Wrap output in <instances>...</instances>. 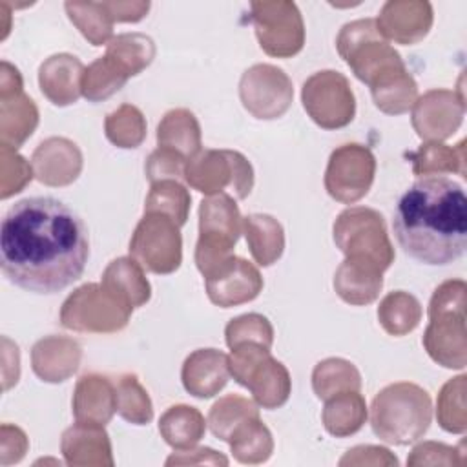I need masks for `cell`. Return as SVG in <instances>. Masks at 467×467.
Listing matches in <instances>:
<instances>
[{
  "label": "cell",
  "mask_w": 467,
  "mask_h": 467,
  "mask_svg": "<svg viewBox=\"0 0 467 467\" xmlns=\"http://www.w3.org/2000/svg\"><path fill=\"white\" fill-rule=\"evenodd\" d=\"M89 239L84 221L55 197L15 202L0 224V266L16 286L55 294L84 274Z\"/></svg>",
  "instance_id": "obj_1"
},
{
  "label": "cell",
  "mask_w": 467,
  "mask_h": 467,
  "mask_svg": "<svg viewBox=\"0 0 467 467\" xmlns=\"http://www.w3.org/2000/svg\"><path fill=\"white\" fill-rule=\"evenodd\" d=\"M394 235L407 255L445 266L467 246V197L463 188L440 175L418 179L403 192L392 219Z\"/></svg>",
  "instance_id": "obj_2"
},
{
  "label": "cell",
  "mask_w": 467,
  "mask_h": 467,
  "mask_svg": "<svg viewBox=\"0 0 467 467\" xmlns=\"http://www.w3.org/2000/svg\"><path fill=\"white\" fill-rule=\"evenodd\" d=\"M431 421V400L410 383L383 389L372 403V429L389 443L405 445L421 436Z\"/></svg>",
  "instance_id": "obj_3"
},
{
  "label": "cell",
  "mask_w": 467,
  "mask_h": 467,
  "mask_svg": "<svg viewBox=\"0 0 467 467\" xmlns=\"http://www.w3.org/2000/svg\"><path fill=\"white\" fill-rule=\"evenodd\" d=\"M228 368L235 381L248 387L263 407L274 409L286 401L290 392L288 372L279 361L270 358L266 347L254 345L252 341L234 347Z\"/></svg>",
  "instance_id": "obj_4"
},
{
  "label": "cell",
  "mask_w": 467,
  "mask_h": 467,
  "mask_svg": "<svg viewBox=\"0 0 467 467\" xmlns=\"http://www.w3.org/2000/svg\"><path fill=\"white\" fill-rule=\"evenodd\" d=\"M334 241L348 257L372 263L379 270L394 259L383 217L368 208L345 210L334 224Z\"/></svg>",
  "instance_id": "obj_5"
},
{
  "label": "cell",
  "mask_w": 467,
  "mask_h": 467,
  "mask_svg": "<svg viewBox=\"0 0 467 467\" xmlns=\"http://www.w3.org/2000/svg\"><path fill=\"white\" fill-rule=\"evenodd\" d=\"M303 104L308 115L327 130L343 128L354 117V95L337 71H319L303 86Z\"/></svg>",
  "instance_id": "obj_6"
},
{
  "label": "cell",
  "mask_w": 467,
  "mask_h": 467,
  "mask_svg": "<svg viewBox=\"0 0 467 467\" xmlns=\"http://www.w3.org/2000/svg\"><path fill=\"white\" fill-rule=\"evenodd\" d=\"M252 20L268 55L290 57L303 46V20L292 2H252Z\"/></svg>",
  "instance_id": "obj_7"
},
{
  "label": "cell",
  "mask_w": 467,
  "mask_h": 467,
  "mask_svg": "<svg viewBox=\"0 0 467 467\" xmlns=\"http://www.w3.org/2000/svg\"><path fill=\"white\" fill-rule=\"evenodd\" d=\"M130 252L148 270L170 274L181 265V235L171 217L144 215L137 224Z\"/></svg>",
  "instance_id": "obj_8"
},
{
  "label": "cell",
  "mask_w": 467,
  "mask_h": 467,
  "mask_svg": "<svg viewBox=\"0 0 467 467\" xmlns=\"http://www.w3.org/2000/svg\"><path fill=\"white\" fill-rule=\"evenodd\" d=\"M374 170L376 161L370 150L359 144H345L330 155L325 175L327 192L341 202H354L368 192Z\"/></svg>",
  "instance_id": "obj_9"
},
{
  "label": "cell",
  "mask_w": 467,
  "mask_h": 467,
  "mask_svg": "<svg viewBox=\"0 0 467 467\" xmlns=\"http://www.w3.org/2000/svg\"><path fill=\"white\" fill-rule=\"evenodd\" d=\"M261 288L263 279L257 268L232 255L206 275L208 297L223 308L252 301Z\"/></svg>",
  "instance_id": "obj_10"
},
{
  "label": "cell",
  "mask_w": 467,
  "mask_h": 467,
  "mask_svg": "<svg viewBox=\"0 0 467 467\" xmlns=\"http://www.w3.org/2000/svg\"><path fill=\"white\" fill-rule=\"evenodd\" d=\"M228 173H237L246 179L252 177L250 162L237 151H204L199 157L188 161L184 168L186 181L202 193L221 192L228 181Z\"/></svg>",
  "instance_id": "obj_11"
},
{
  "label": "cell",
  "mask_w": 467,
  "mask_h": 467,
  "mask_svg": "<svg viewBox=\"0 0 467 467\" xmlns=\"http://www.w3.org/2000/svg\"><path fill=\"white\" fill-rule=\"evenodd\" d=\"M376 22L381 35L401 44H410L429 31L432 9L427 2H387Z\"/></svg>",
  "instance_id": "obj_12"
},
{
  "label": "cell",
  "mask_w": 467,
  "mask_h": 467,
  "mask_svg": "<svg viewBox=\"0 0 467 467\" xmlns=\"http://www.w3.org/2000/svg\"><path fill=\"white\" fill-rule=\"evenodd\" d=\"M228 379V358L215 348H201L186 358L182 383L197 398H210Z\"/></svg>",
  "instance_id": "obj_13"
},
{
  "label": "cell",
  "mask_w": 467,
  "mask_h": 467,
  "mask_svg": "<svg viewBox=\"0 0 467 467\" xmlns=\"http://www.w3.org/2000/svg\"><path fill=\"white\" fill-rule=\"evenodd\" d=\"M78 80H82V64L71 55H53L38 71L42 93L57 106H67L77 100Z\"/></svg>",
  "instance_id": "obj_14"
},
{
  "label": "cell",
  "mask_w": 467,
  "mask_h": 467,
  "mask_svg": "<svg viewBox=\"0 0 467 467\" xmlns=\"http://www.w3.org/2000/svg\"><path fill=\"white\" fill-rule=\"evenodd\" d=\"M381 270L367 261L348 257L334 277L337 294L352 305H363L376 299L381 288Z\"/></svg>",
  "instance_id": "obj_15"
},
{
  "label": "cell",
  "mask_w": 467,
  "mask_h": 467,
  "mask_svg": "<svg viewBox=\"0 0 467 467\" xmlns=\"http://www.w3.org/2000/svg\"><path fill=\"white\" fill-rule=\"evenodd\" d=\"M117 407V392H113L109 381L100 376H84L77 383L73 398V412L77 420H88V423H106Z\"/></svg>",
  "instance_id": "obj_16"
},
{
  "label": "cell",
  "mask_w": 467,
  "mask_h": 467,
  "mask_svg": "<svg viewBox=\"0 0 467 467\" xmlns=\"http://www.w3.org/2000/svg\"><path fill=\"white\" fill-rule=\"evenodd\" d=\"M102 285L106 292L117 297L122 305L133 308L150 299V285L144 279L135 261L120 257L109 263L104 272Z\"/></svg>",
  "instance_id": "obj_17"
},
{
  "label": "cell",
  "mask_w": 467,
  "mask_h": 467,
  "mask_svg": "<svg viewBox=\"0 0 467 467\" xmlns=\"http://www.w3.org/2000/svg\"><path fill=\"white\" fill-rule=\"evenodd\" d=\"M244 232L252 255L259 265L268 266L281 255L285 237L281 224L274 217L263 213L248 215L244 219Z\"/></svg>",
  "instance_id": "obj_18"
},
{
  "label": "cell",
  "mask_w": 467,
  "mask_h": 467,
  "mask_svg": "<svg viewBox=\"0 0 467 467\" xmlns=\"http://www.w3.org/2000/svg\"><path fill=\"white\" fill-rule=\"evenodd\" d=\"M157 140L164 148H179L186 155H193L201 146L199 124L193 113L186 109H173L164 115L157 128Z\"/></svg>",
  "instance_id": "obj_19"
},
{
  "label": "cell",
  "mask_w": 467,
  "mask_h": 467,
  "mask_svg": "<svg viewBox=\"0 0 467 467\" xmlns=\"http://www.w3.org/2000/svg\"><path fill=\"white\" fill-rule=\"evenodd\" d=\"M367 416L365 401L358 392H339L332 401L327 403L323 420L328 432L345 436L356 432Z\"/></svg>",
  "instance_id": "obj_20"
},
{
  "label": "cell",
  "mask_w": 467,
  "mask_h": 467,
  "mask_svg": "<svg viewBox=\"0 0 467 467\" xmlns=\"http://www.w3.org/2000/svg\"><path fill=\"white\" fill-rule=\"evenodd\" d=\"M130 75L111 58L100 57L84 73L80 80V91L88 100L108 99L111 93L119 91Z\"/></svg>",
  "instance_id": "obj_21"
},
{
  "label": "cell",
  "mask_w": 467,
  "mask_h": 467,
  "mask_svg": "<svg viewBox=\"0 0 467 467\" xmlns=\"http://www.w3.org/2000/svg\"><path fill=\"white\" fill-rule=\"evenodd\" d=\"M159 429L164 440L173 447H184L195 443L204 429L202 416L193 407L177 405L170 407L161 418Z\"/></svg>",
  "instance_id": "obj_22"
},
{
  "label": "cell",
  "mask_w": 467,
  "mask_h": 467,
  "mask_svg": "<svg viewBox=\"0 0 467 467\" xmlns=\"http://www.w3.org/2000/svg\"><path fill=\"white\" fill-rule=\"evenodd\" d=\"M153 40L140 33H126L115 36L108 46L111 57L128 75H137L153 58Z\"/></svg>",
  "instance_id": "obj_23"
},
{
  "label": "cell",
  "mask_w": 467,
  "mask_h": 467,
  "mask_svg": "<svg viewBox=\"0 0 467 467\" xmlns=\"http://www.w3.org/2000/svg\"><path fill=\"white\" fill-rule=\"evenodd\" d=\"M69 20L93 44L102 46L111 36V16L104 2H66Z\"/></svg>",
  "instance_id": "obj_24"
},
{
  "label": "cell",
  "mask_w": 467,
  "mask_h": 467,
  "mask_svg": "<svg viewBox=\"0 0 467 467\" xmlns=\"http://www.w3.org/2000/svg\"><path fill=\"white\" fill-rule=\"evenodd\" d=\"M312 385H314L316 396L321 400H327L336 394V389L358 390L361 385V379H359V372L352 363L332 358L317 363V367L314 368Z\"/></svg>",
  "instance_id": "obj_25"
},
{
  "label": "cell",
  "mask_w": 467,
  "mask_h": 467,
  "mask_svg": "<svg viewBox=\"0 0 467 467\" xmlns=\"http://www.w3.org/2000/svg\"><path fill=\"white\" fill-rule=\"evenodd\" d=\"M420 314L421 310L416 297L401 290L389 294L378 308V317L383 328L394 336H401L412 330L420 321Z\"/></svg>",
  "instance_id": "obj_26"
},
{
  "label": "cell",
  "mask_w": 467,
  "mask_h": 467,
  "mask_svg": "<svg viewBox=\"0 0 467 467\" xmlns=\"http://www.w3.org/2000/svg\"><path fill=\"white\" fill-rule=\"evenodd\" d=\"M144 131L142 113L135 106L124 104L106 119V135L120 148H137L144 139Z\"/></svg>",
  "instance_id": "obj_27"
},
{
  "label": "cell",
  "mask_w": 467,
  "mask_h": 467,
  "mask_svg": "<svg viewBox=\"0 0 467 467\" xmlns=\"http://www.w3.org/2000/svg\"><path fill=\"white\" fill-rule=\"evenodd\" d=\"M188 206H190V195L186 190L173 182V181H161L155 182L148 199H146V212H166L171 215L173 223L184 224L186 215H188Z\"/></svg>",
  "instance_id": "obj_28"
},
{
  "label": "cell",
  "mask_w": 467,
  "mask_h": 467,
  "mask_svg": "<svg viewBox=\"0 0 467 467\" xmlns=\"http://www.w3.org/2000/svg\"><path fill=\"white\" fill-rule=\"evenodd\" d=\"M117 410L137 425L151 420V403L135 376H122L117 385Z\"/></svg>",
  "instance_id": "obj_29"
},
{
  "label": "cell",
  "mask_w": 467,
  "mask_h": 467,
  "mask_svg": "<svg viewBox=\"0 0 467 467\" xmlns=\"http://www.w3.org/2000/svg\"><path fill=\"white\" fill-rule=\"evenodd\" d=\"M257 416V409L244 398L226 396L217 401L210 410V427L215 436L228 440L232 432V421Z\"/></svg>",
  "instance_id": "obj_30"
},
{
  "label": "cell",
  "mask_w": 467,
  "mask_h": 467,
  "mask_svg": "<svg viewBox=\"0 0 467 467\" xmlns=\"http://www.w3.org/2000/svg\"><path fill=\"white\" fill-rule=\"evenodd\" d=\"M248 334L254 341L270 348L274 332H272V327H270L268 319L259 316V314H246V316L235 317L228 323V327H226V343H228V347L234 348V347L244 343Z\"/></svg>",
  "instance_id": "obj_31"
},
{
  "label": "cell",
  "mask_w": 467,
  "mask_h": 467,
  "mask_svg": "<svg viewBox=\"0 0 467 467\" xmlns=\"http://www.w3.org/2000/svg\"><path fill=\"white\" fill-rule=\"evenodd\" d=\"M146 175L151 182L164 179V177H182L184 166H182L181 155L161 146L159 150H155L150 155V159L146 162Z\"/></svg>",
  "instance_id": "obj_32"
},
{
  "label": "cell",
  "mask_w": 467,
  "mask_h": 467,
  "mask_svg": "<svg viewBox=\"0 0 467 467\" xmlns=\"http://www.w3.org/2000/svg\"><path fill=\"white\" fill-rule=\"evenodd\" d=\"M104 5H106V9L109 11V16L113 18V20H126V22H137V20H140L146 13H148V7H150V4L146 2H133V4H130V2H104Z\"/></svg>",
  "instance_id": "obj_33"
}]
</instances>
